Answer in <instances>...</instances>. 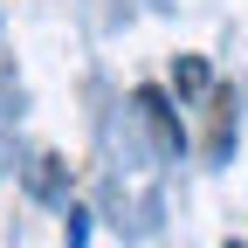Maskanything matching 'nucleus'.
<instances>
[{
  "mask_svg": "<svg viewBox=\"0 0 248 248\" xmlns=\"http://www.w3.org/2000/svg\"><path fill=\"white\" fill-rule=\"evenodd\" d=\"M172 83H179V90H207V62H193V55H186L179 69H172Z\"/></svg>",
  "mask_w": 248,
  "mask_h": 248,
  "instance_id": "obj_2",
  "label": "nucleus"
},
{
  "mask_svg": "<svg viewBox=\"0 0 248 248\" xmlns=\"http://www.w3.org/2000/svg\"><path fill=\"white\" fill-rule=\"evenodd\" d=\"M138 110L152 117V131H159V145H166V152H179V124H172V110H166V97H159V90H145V97H138Z\"/></svg>",
  "mask_w": 248,
  "mask_h": 248,
  "instance_id": "obj_1",
  "label": "nucleus"
},
{
  "mask_svg": "<svg viewBox=\"0 0 248 248\" xmlns=\"http://www.w3.org/2000/svg\"><path fill=\"white\" fill-rule=\"evenodd\" d=\"M228 248H241V241H228Z\"/></svg>",
  "mask_w": 248,
  "mask_h": 248,
  "instance_id": "obj_3",
  "label": "nucleus"
}]
</instances>
